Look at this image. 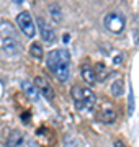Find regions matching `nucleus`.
Masks as SVG:
<instances>
[{"mask_svg": "<svg viewBox=\"0 0 139 147\" xmlns=\"http://www.w3.org/2000/svg\"><path fill=\"white\" fill-rule=\"evenodd\" d=\"M46 65L59 82H65L70 75V54L67 49H54L48 54Z\"/></svg>", "mask_w": 139, "mask_h": 147, "instance_id": "nucleus-1", "label": "nucleus"}, {"mask_svg": "<svg viewBox=\"0 0 139 147\" xmlns=\"http://www.w3.org/2000/svg\"><path fill=\"white\" fill-rule=\"evenodd\" d=\"M72 100H74V106L79 111L82 110H92L96 103V96L90 88L87 87H80V85H75L72 87Z\"/></svg>", "mask_w": 139, "mask_h": 147, "instance_id": "nucleus-2", "label": "nucleus"}, {"mask_svg": "<svg viewBox=\"0 0 139 147\" xmlns=\"http://www.w3.org/2000/svg\"><path fill=\"white\" fill-rule=\"evenodd\" d=\"M20 53V42L15 33H0V54L5 57H13Z\"/></svg>", "mask_w": 139, "mask_h": 147, "instance_id": "nucleus-3", "label": "nucleus"}, {"mask_svg": "<svg viewBox=\"0 0 139 147\" xmlns=\"http://www.w3.org/2000/svg\"><path fill=\"white\" fill-rule=\"evenodd\" d=\"M103 23H105V26H107L108 31L115 33V34L121 33V31L124 30V26H126L124 16H123V15H119V13H116V11H111V13H108V15L105 16Z\"/></svg>", "mask_w": 139, "mask_h": 147, "instance_id": "nucleus-4", "label": "nucleus"}, {"mask_svg": "<svg viewBox=\"0 0 139 147\" xmlns=\"http://www.w3.org/2000/svg\"><path fill=\"white\" fill-rule=\"evenodd\" d=\"M16 25L20 28V31L25 34L26 38H33L34 36V23L33 18L30 15V11H22L16 16Z\"/></svg>", "mask_w": 139, "mask_h": 147, "instance_id": "nucleus-5", "label": "nucleus"}, {"mask_svg": "<svg viewBox=\"0 0 139 147\" xmlns=\"http://www.w3.org/2000/svg\"><path fill=\"white\" fill-rule=\"evenodd\" d=\"M38 28H39V34H41V39L46 42H54L56 41V33H54V28L49 25L44 18H38Z\"/></svg>", "mask_w": 139, "mask_h": 147, "instance_id": "nucleus-6", "label": "nucleus"}, {"mask_svg": "<svg viewBox=\"0 0 139 147\" xmlns=\"http://www.w3.org/2000/svg\"><path fill=\"white\" fill-rule=\"evenodd\" d=\"M98 119L102 121V123H107V124H111L116 121V111L113 108L110 103H103V106L100 108L98 111V116H96Z\"/></svg>", "mask_w": 139, "mask_h": 147, "instance_id": "nucleus-7", "label": "nucleus"}, {"mask_svg": "<svg viewBox=\"0 0 139 147\" xmlns=\"http://www.w3.org/2000/svg\"><path fill=\"white\" fill-rule=\"evenodd\" d=\"M36 139L43 147H49L54 144V132L46 126H41L36 131Z\"/></svg>", "mask_w": 139, "mask_h": 147, "instance_id": "nucleus-8", "label": "nucleus"}, {"mask_svg": "<svg viewBox=\"0 0 139 147\" xmlns=\"http://www.w3.org/2000/svg\"><path fill=\"white\" fill-rule=\"evenodd\" d=\"M34 85H36L38 90L43 93V96L46 98V100H53V98H54V90H53V87H51V84H49V82L44 79V77H36V80H34Z\"/></svg>", "mask_w": 139, "mask_h": 147, "instance_id": "nucleus-9", "label": "nucleus"}, {"mask_svg": "<svg viewBox=\"0 0 139 147\" xmlns=\"http://www.w3.org/2000/svg\"><path fill=\"white\" fill-rule=\"evenodd\" d=\"M5 146L7 147H23L25 146V136H23V132L18 131V129L10 131L8 136H7Z\"/></svg>", "mask_w": 139, "mask_h": 147, "instance_id": "nucleus-10", "label": "nucleus"}, {"mask_svg": "<svg viewBox=\"0 0 139 147\" xmlns=\"http://www.w3.org/2000/svg\"><path fill=\"white\" fill-rule=\"evenodd\" d=\"M22 88H23V92H25V95H26L31 101H36L38 100V96H39V90H38V87L34 85V82L23 80V82H22Z\"/></svg>", "mask_w": 139, "mask_h": 147, "instance_id": "nucleus-11", "label": "nucleus"}, {"mask_svg": "<svg viewBox=\"0 0 139 147\" xmlns=\"http://www.w3.org/2000/svg\"><path fill=\"white\" fill-rule=\"evenodd\" d=\"M80 72H82V79L85 80L87 84H95L96 82V74H95V70L90 67V65H87V64H84L82 65V69H80Z\"/></svg>", "mask_w": 139, "mask_h": 147, "instance_id": "nucleus-12", "label": "nucleus"}, {"mask_svg": "<svg viewBox=\"0 0 139 147\" xmlns=\"http://www.w3.org/2000/svg\"><path fill=\"white\" fill-rule=\"evenodd\" d=\"M30 54H31V57H34V59H43V56H44L43 46H41L39 42H33L31 46H30Z\"/></svg>", "mask_w": 139, "mask_h": 147, "instance_id": "nucleus-13", "label": "nucleus"}, {"mask_svg": "<svg viewBox=\"0 0 139 147\" xmlns=\"http://www.w3.org/2000/svg\"><path fill=\"white\" fill-rule=\"evenodd\" d=\"M49 13H51L53 21H56V23H59V21L62 20V13H61V8H59L57 3H51L49 5Z\"/></svg>", "mask_w": 139, "mask_h": 147, "instance_id": "nucleus-14", "label": "nucleus"}, {"mask_svg": "<svg viewBox=\"0 0 139 147\" xmlns=\"http://www.w3.org/2000/svg\"><path fill=\"white\" fill-rule=\"evenodd\" d=\"M111 93L115 95V96H119V95L123 93V80L121 79L115 80L111 84Z\"/></svg>", "mask_w": 139, "mask_h": 147, "instance_id": "nucleus-15", "label": "nucleus"}, {"mask_svg": "<svg viewBox=\"0 0 139 147\" xmlns=\"http://www.w3.org/2000/svg\"><path fill=\"white\" fill-rule=\"evenodd\" d=\"M129 113L128 115L131 116L134 113V93H133V88H129Z\"/></svg>", "mask_w": 139, "mask_h": 147, "instance_id": "nucleus-16", "label": "nucleus"}, {"mask_svg": "<svg viewBox=\"0 0 139 147\" xmlns=\"http://www.w3.org/2000/svg\"><path fill=\"white\" fill-rule=\"evenodd\" d=\"M115 147H128V146H126L121 139H118V141H115Z\"/></svg>", "mask_w": 139, "mask_h": 147, "instance_id": "nucleus-17", "label": "nucleus"}, {"mask_svg": "<svg viewBox=\"0 0 139 147\" xmlns=\"http://www.w3.org/2000/svg\"><path fill=\"white\" fill-rule=\"evenodd\" d=\"M28 146H30V147H34V146H36V142H34V141H30V144H28Z\"/></svg>", "mask_w": 139, "mask_h": 147, "instance_id": "nucleus-18", "label": "nucleus"}, {"mask_svg": "<svg viewBox=\"0 0 139 147\" xmlns=\"http://www.w3.org/2000/svg\"><path fill=\"white\" fill-rule=\"evenodd\" d=\"M15 2H16V3H20V2H22V0H15Z\"/></svg>", "mask_w": 139, "mask_h": 147, "instance_id": "nucleus-19", "label": "nucleus"}]
</instances>
